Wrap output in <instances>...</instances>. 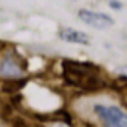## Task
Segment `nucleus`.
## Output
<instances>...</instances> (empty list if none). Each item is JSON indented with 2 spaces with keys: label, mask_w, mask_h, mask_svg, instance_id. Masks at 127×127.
Returning a JSON list of instances; mask_svg holds the SVG:
<instances>
[{
  "label": "nucleus",
  "mask_w": 127,
  "mask_h": 127,
  "mask_svg": "<svg viewBox=\"0 0 127 127\" xmlns=\"http://www.w3.org/2000/svg\"><path fill=\"white\" fill-rule=\"evenodd\" d=\"M94 111L103 121L105 127H127V114L114 105H95Z\"/></svg>",
  "instance_id": "1"
},
{
  "label": "nucleus",
  "mask_w": 127,
  "mask_h": 127,
  "mask_svg": "<svg viewBox=\"0 0 127 127\" xmlns=\"http://www.w3.org/2000/svg\"><path fill=\"white\" fill-rule=\"evenodd\" d=\"M0 71H2L3 75H6V76H19V75L22 73L21 68L18 67V64L8 61V59L2 64V67H0Z\"/></svg>",
  "instance_id": "4"
},
{
  "label": "nucleus",
  "mask_w": 127,
  "mask_h": 127,
  "mask_svg": "<svg viewBox=\"0 0 127 127\" xmlns=\"http://www.w3.org/2000/svg\"><path fill=\"white\" fill-rule=\"evenodd\" d=\"M61 38L64 41H68V43H76V45H89V37L86 33L75 29H62L61 30Z\"/></svg>",
  "instance_id": "3"
},
{
  "label": "nucleus",
  "mask_w": 127,
  "mask_h": 127,
  "mask_svg": "<svg viewBox=\"0 0 127 127\" xmlns=\"http://www.w3.org/2000/svg\"><path fill=\"white\" fill-rule=\"evenodd\" d=\"M110 6L111 8H121L122 5H121V3H110Z\"/></svg>",
  "instance_id": "5"
},
{
  "label": "nucleus",
  "mask_w": 127,
  "mask_h": 127,
  "mask_svg": "<svg viewBox=\"0 0 127 127\" xmlns=\"http://www.w3.org/2000/svg\"><path fill=\"white\" fill-rule=\"evenodd\" d=\"M78 18L83 22L95 27V29H108L114 22L111 16L105 14V13H98V11H92V10H79Z\"/></svg>",
  "instance_id": "2"
},
{
  "label": "nucleus",
  "mask_w": 127,
  "mask_h": 127,
  "mask_svg": "<svg viewBox=\"0 0 127 127\" xmlns=\"http://www.w3.org/2000/svg\"><path fill=\"white\" fill-rule=\"evenodd\" d=\"M57 127H67V126H57Z\"/></svg>",
  "instance_id": "6"
}]
</instances>
